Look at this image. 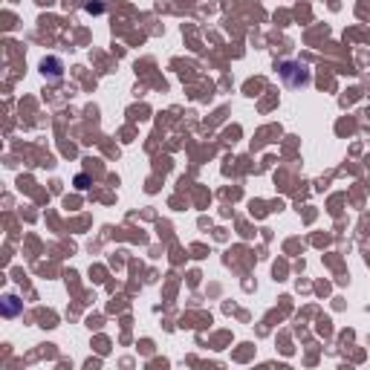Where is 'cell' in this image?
Instances as JSON below:
<instances>
[{
  "mask_svg": "<svg viewBox=\"0 0 370 370\" xmlns=\"http://www.w3.org/2000/svg\"><path fill=\"white\" fill-rule=\"evenodd\" d=\"M18 298H14V295H6V316H14V313H18Z\"/></svg>",
  "mask_w": 370,
  "mask_h": 370,
  "instance_id": "7a4b0ae2",
  "label": "cell"
},
{
  "mask_svg": "<svg viewBox=\"0 0 370 370\" xmlns=\"http://www.w3.org/2000/svg\"><path fill=\"white\" fill-rule=\"evenodd\" d=\"M41 72H43V79H47V72H50V79H61V61L58 58H50V61H43L41 64Z\"/></svg>",
  "mask_w": 370,
  "mask_h": 370,
  "instance_id": "6da1fadb",
  "label": "cell"
}]
</instances>
